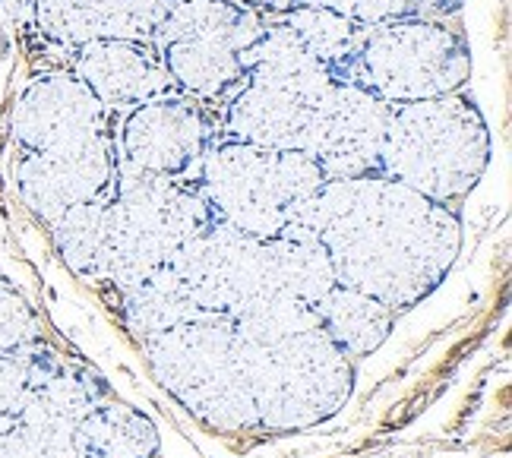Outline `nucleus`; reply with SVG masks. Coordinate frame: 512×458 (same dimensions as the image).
<instances>
[{
  "instance_id": "nucleus-1",
  "label": "nucleus",
  "mask_w": 512,
  "mask_h": 458,
  "mask_svg": "<svg viewBox=\"0 0 512 458\" xmlns=\"http://www.w3.org/2000/svg\"><path fill=\"white\" fill-rule=\"evenodd\" d=\"M285 234L317 237L339 285L396 313L427 301L462 250L456 209L430 203L386 174L326 181Z\"/></svg>"
},
{
  "instance_id": "nucleus-2",
  "label": "nucleus",
  "mask_w": 512,
  "mask_h": 458,
  "mask_svg": "<svg viewBox=\"0 0 512 458\" xmlns=\"http://www.w3.org/2000/svg\"><path fill=\"white\" fill-rule=\"evenodd\" d=\"M231 320L260 430L301 433L345 408L354 392V361L329 342L313 304L266 294Z\"/></svg>"
},
{
  "instance_id": "nucleus-3",
  "label": "nucleus",
  "mask_w": 512,
  "mask_h": 458,
  "mask_svg": "<svg viewBox=\"0 0 512 458\" xmlns=\"http://www.w3.org/2000/svg\"><path fill=\"white\" fill-rule=\"evenodd\" d=\"M487 165L490 133L475 98L452 92L389 108L380 174L396 184L452 206L478 187Z\"/></svg>"
},
{
  "instance_id": "nucleus-4",
  "label": "nucleus",
  "mask_w": 512,
  "mask_h": 458,
  "mask_svg": "<svg viewBox=\"0 0 512 458\" xmlns=\"http://www.w3.org/2000/svg\"><path fill=\"white\" fill-rule=\"evenodd\" d=\"M193 184L215 222L253 237H279L294 228L326 174L307 152L222 136L209 143Z\"/></svg>"
},
{
  "instance_id": "nucleus-5",
  "label": "nucleus",
  "mask_w": 512,
  "mask_h": 458,
  "mask_svg": "<svg viewBox=\"0 0 512 458\" xmlns=\"http://www.w3.org/2000/svg\"><path fill=\"white\" fill-rule=\"evenodd\" d=\"M339 73L310 57L279 19L244 51V79L222 102V136L266 149H298L313 108Z\"/></svg>"
},
{
  "instance_id": "nucleus-6",
  "label": "nucleus",
  "mask_w": 512,
  "mask_h": 458,
  "mask_svg": "<svg viewBox=\"0 0 512 458\" xmlns=\"http://www.w3.org/2000/svg\"><path fill=\"white\" fill-rule=\"evenodd\" d=\"M159 386L212 433L260 430L244 370V348L231 316L196 313L143 342Z\"/></svg>"
},
{
  "instance_id": "nucleus-7",
  "label": "nucleus",
  "mask_w": 512,
  "mask_h": 458,
  "mask_svg": "<svg viewBox=\"0 0 512 458\" xmlns=\"http://www.w3.org/2000/svg\"><path fill=\"white\" fill-rule=\"evenodd\" d=\"M215 222L206 199L190 181L117 174L108 190L105 282L117 294L165 269L196 234Z\"/></svg>"
},
{
  "instance_id": "nucleus-8",
  "label": "nucleus",
  "mask_w": 512,
  "mask_h": 458,
  "mask_svg": "<svg viewBox=\"0 0 512 458\" xmlns=\"http://www.w3.org/2000/svg\"><path fill=\"white\" fill-rule=\"evenodd\" d=\"M468 76L471 54L465 38L424 16L364 29L342 70V79L377 95L389 108L462 92Z\"/></svg>"
},
{
  "instance_id": "nucleus-9",
  "label": "nucleus",
  "mask_w": 512,
  "mask_h": 458,
  "mask_svg": "<svg viewBox=\"0 0 512 458\" xmlns=\"http://www.w3.org/2000/svg\"><path fill=\"white\" fill-rule=\"evenodd\" d=\"M111 143L117 174L190 181L212 143V121L200 102L165 92L127 108Z\"/></svg>"
},
{
  "instance_id": "nucleus-10",
  "label": "nucleus",
  "mask_w": 512,
  "mask_h": 458,
  "mask_svg": "<svg viewBox=\"0 0 512 458\" xmlns=\"http://www.w3.org/2000/svg\"><path fill=\"white\" fill-rule=\"evenodd\" d=\"M200 313L234 316L269 291L266 237L212 222L168 263Z\"/></svg>"
},
{
  "instance_id": "nucleus-11",
  "label": "nucleus",
  "mask_w": 512,
  "mask_h": 458,
  "mask_svg": "<svg viewBox=\"0 0 512 458\" xmlns=\"http://www.w3.org/2000/svg\"><path fill=\"white\" fill-rule=\"evenodd\" d=\"M386 121L389 105L348 79H336L313 108L301 152L320 165L326 181L380 174Z\"/></svg>"
},
{
  "instance_id": "nucleus-12",
  "label": "nucleus",
  "mask_w": 512,
  "mask_h": 458,
  "mask_svg": "<svg viewBox=\"0 0 512 458\" xmlns=\"http://www.w3.org/2000/svg\"><path fill=\"white\" fill-rule=\"evenodd\" d=\"M114 143L111 133L89 136L48 152H26L16 168L19 199L51 228L64 212L105 196L114 184Z\"/></svg>"
},
{
  "instance_id": "nucleus-13",
  "label": "nucleus",
  "mask_w": 512,
  "mask_h": 458,
  "mask_svg": "<svg viewBox=\"0 0 512 458\" xmlns=\"http://www.w3.org/2000/svg\"><path fill=\"white\" fill-rule=\"evenodd\" d=\"M98 402H105L98 380L54 364L35 383L23 417L0 433V458H80L76 427Z\"/></svg>"
},
{
  "instance_id": "nucleus-14",
  "label": "nucleus",
  "mask_w": 512,
  "mask_h": 458,
  "mask_svg": "<svg viewBox=\"0 0 512 458\" xmlns=\"http://www.w3.org/2000/svg\"><path fill=\"white\" fill-rule=\"evenodd\" d=\"M108 111L73 73H45L16 98L13 136L26 152H48L105 133Z\"/></svg>"
},
{
  "instance_id": "nucleus-15",
  "label": "nucleus",
  "mask_w": 512,
  "mask_h": 458,
  "mask_svg": "<svg viewBox=\"0 0 512 458\" xmlns=\"http://www.w3.org/2000/svg\"><path fill=\"white\" fill-rule=\"evenodd\" d=\"M168 7L171 0H35L32 23L64 48L102 38L152 42Z\"/></svg>"
},
{
  "instance_id": "nucleus-16",
  "label": "nucleus",
  "mask_w": 512,
  "mask_h": 458,
  "mask_svg": "<svg viewBox=\"0 0 512 458\" xmlns=\"http://www.w3.org/2000/svg\"><path fill=\"white\" fill-rule=\"evenodd\" d=\"M73 76L98 98L105 111L133 108L155 95L174 92L159 54L149 42L102 38L73 48Z\"/></svg>"
},
{
  "instance_id": "nucleus-17",
  "label": "nucleus",
  "mask_w": 512,
  "mask_h": 458,
  "mask_svg": "<svg viewBox=\"0 0 512 458\" xmlns=\"http://www.w3.org/2000/svg\"><path fill=\"white\" fill-rule=\"evenodd\" d=\"M174 92L193 102H225L244 79V51L206 32H159L149 42Z\"/></svg>"
},
{
  "instance_id": "nucleus-18",
  "label": "nucleus",
  "mask_w": 512,
  "mask_h": 458,
  "mask_svg": "<svg viewBox=\"0 0 512 458\" xmlns=\"http://www.w3.org/2000/svg\"><path fill=\"white\" fill-rule=\"evenodd\" d=\"M313 313H317L320 329L329 335V342L345 357H351V361H361V357L380 351V345L389 338L399 316L396 310L380 304L377 297L345 288V285L329 288L320 301L313 304Z\"/></svg>"
},
{
  "instance_id": "nucleus-19",
  "label": "nucleus",
  "mask_w": 512,
  "mask_h": 458,
  "mask_svg": "<svg viewBox=\"0 0 512 458\" xmlns=\"http://www.w3.org/2000/svg\"><path fill=\"white\" fill-rule=\"evenodd\" d=\"M80 458H159L162 436L152 417L124 402H98L76 427Z\"/></svg>"
},
{
  "instance_id": "nucleus-20",
  "label": "nucleus",
  "mask_w": 512,
  "mask_h": 458,
  "mask_svg": "<svg viewBox=\"0 0 512 458\" xmlns=\"http://www.w3.org/2000/svg\"><path fill=\"white\" fill-rule=\"evenodd\" d=\"M269 260V291L285 294L294 301L317 304L320 297L339 285L336 269L317 237L307 234H279L266 237Z\"/></svg>"
},
{
  "instance_id": "nucleus-21",
  "label": "nucleus",
  "mask_w": 512,
  "mask_h": 458,
  "mask_svg": "<svg viewBox=\"0 0 512 458\" xmlns=\"http://www.w3.org/2000/svg\"><path fill=\"white\" fill-rule=\"evenodd\" d=\"M196 313L200 310L193 307L190 294L184 291L181 278L171 272V266L152 272L140 285L121 291L124 326L140 338V342H149V338L193 320Z\"/></svg>"
},
{
  "instance_id": "nucleus-22",
  "label": "nucleus",
  "mask_w": 512,
  "mask_h": 458,
  "mask_svg": "<svg viewBox=\"0 0 512 458\" xmlns=\"http://www.w3.org/2000/svg\"><path fill=\"white\" fill-rule=\"evenodd\" d=\"M57 253L64 256L73 275L86 282H105V253H108V193L64 212L51 225Z\"/></svg>"
},
{
  "instance_id": "nucleus-23",
  "label": "nucleus",
  "mask_w": 512,
  "mask_h": 458,
  "mask_svg": "<svg viewBox=\"0 0 512 458\" xmlns=\"http://www.w3.org/2000/svg\"><path fill=\"white\" fill-rule=\"evenodd\" d=\"M279 23L298 38L301 48L317 57L320 64H326L329 70H336L342 79V70L348 64V57L354 54L361 42L364 26L351 23V19L332 13L320 4H304L298 10H291L288 16H282Z\"/></svg>"
},
{
  "instance_id": "nucleus-24",
  "label": "nucleus",
  "mask_w": 512,
  "mask_h": 458,
  "mask_svg": "<svg viewBox=\"0 0 512 458\" xmlns=\"http://www.w3.org/2000/svg\"><path fill=\"white\" fill-rule=\"evenodd\" d=\"M51 367L54 361L38 354L35 345L26 351L0 357V433L10 430L19 417H23V408L29 402L35 383L42 380Z\"/></svg>"
},
{
  "instance_id": "nucleus-25",
  "label": "nucleus",
  "mask_w": 512,
  "mask_h": 458,
  "mask_svg": "<svg viewBox=\"0 0 512 458\" xmlns=\"http://www.w3.org/2000/svg\"><path fill=\"white\" fill-rule=\"evenodd\" d=\"M35 338L38 323L29 304L16 294V288L7 285V278H0V357L32 348Z\"/></svg>"
},
{
  "instance_id": "nucleus-26",
  "label": "nucleus",
  "mask_w": 512,
  "mask_h": 458,
  "mask_svg": "<svg viewBox=\"0 0 512 458\" xmlns=\"http://www.w3.org/2000/svg\"><path fill=\"white\" fill-rule=\"evenodd\" d=\"M307 4H320L364 29L418 16L421 10V0H307Z\"/></svg>"
},
{
  "instance_id": "nucleus-27",
  "label": "nucleus",
  "mask_w": 512,
  "mask_h": 458,
  "mask_svg": "<svg viewBox=\"0 0 512 458\" xmlns=\"http://www.w3.org/2000/svg\"><path fill=\"white\" fill-rule=\"evenodd\" d=\"M238 4L247 7V10H253L256 16H263V19H282L291 10L304 7L307 0H238Z\"/></svg>"
},
{
  "instance_id": "nucleus-28",
  "label": "nucleus",
  "mask_w": 512,
  "mask_h": 458,
  "mask_svg": "<svg viewBox=\"0 0 512 458\" xmlns=\"http://www.w3.org/2000/svg\"><path fill=\"white\" fill-rule=\"evenodd\" d=\"M35 0H0V26H23L32 23Z\"/></svg>"
}]
</instances>
